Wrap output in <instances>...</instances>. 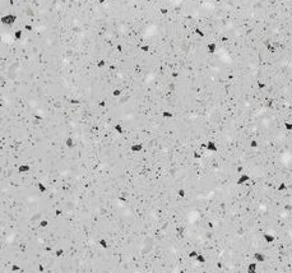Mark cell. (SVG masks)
<instances>
[{"label": "cell", "mask_w": 292, "mask_h": 273, "mask_svg": "<svg viewBox=\"0 0 292 273\" xmlns=\"http://www.w3.org/2000/svg\"><path fill=\"white\" fill-rule=\"evenodd\" d=\"M113 132L119 135H123L124 133H125V129H124L123 124H120V123H115V124H113Z\"/></svg>", "instance_id": "cell-14"}, {"label": "cell", "mask_w": 292, "mask_h": 273, "mask_svg": "<svg viewBox=\"0 0 292 273\" xmlns=\"http://www.w3.org/2000/svg\"><path fill=\"white\" fill-rule=\"evenodd\" d=\"M18 22V15L14 13H5L0 15V23L5 27H13V26Z\"/></svg>", "instance_id": "cell-3"}, {"label": "cell", "mask_w": 292, "mask_h": 273, "mask_svg": "<svg viewBox=\"0 0 292 273\" xmlns=\"http://www.w3.org/2000/svg\"><path fill=\"white\" fill-rule=\"evenodd\" d=\"M250 180H251L250 174H247V172H241L239 176H237V179H236V185H245V184H247Z\"/></svg>", "instance_id": "cell-5"}, {"label": "cell", "mask_w": 292, "mask_h": 273, "mask_svg": "<svg viewBox=\"0 0 292 273\" xmlns=\"http://www.w3.org/2000/svg\"><path fill=\"white\" fill-rule=\"evenodd\" d=\"M176 273H186V272H185V269H182V268H181V269H179V271H177Z\"/></svg>", "instance_id": "cell-34"}, {"label": "cell", "mask_w": 292, "mask_h": 273, "mask_svg": "<svg viewBox=\"0 0 292 273\" xmlns=\"http://www.w3.org/2000/svg\"><path fill=\"white\" fill-rule=\"evenodd\" d=\"M65 254V249L64 248H57L54 250V255H55V258H61V256Z\"/></svg>", "instance_id": "cell-28"}, {"label": "cell", "mask_w": 292, "mask_h": 273, "mask_svg": "<svg viewBox=\"0 0 292 273\" xmlns=\"http://www.w3.org/2000/svg\"><path fill=\"white\" fill-rule=\"evenodd\" d=\"M246 271H258V263L256 262H249L247 265H246Z\"/></svg>", "instance_id": "cell-26"}, {"label": "cell", "mask_w": 292, "mask_h": 273, "mask_svg": "<svg viewBox=\"0 0 292 273\" xmlns=\"http://www.w3.org/2000/svg\"><path fill=\"white\" fill-rule=\"evenodd\" d=\"M212 273H219V272H212Z\"/></svg>", "instance_id": "cell-37"}, {"label": "cell", "mask_w": 292, "mask_h": 273, "mask_svg": "<svg viewBox=\"0 0 292 273\" xmlns=\"http://www.w3.org/2000/svg\"><path fill=\"white\" fill-rule=\"evenodd\" d=\"M64 146H65L68 149H74L77 147V142H75V138L72 135H68L64 141Z\"/></svg>", "instance_id": "cell-10"}, {"label": "cell", "mask_w": 292, "mask_h": 273, "mask_svg": "<svg viewBox=\"0 0 292 273\" xmlns=\"http://www.w3.org/2000/svg\"><path fill=\"white\" fill-rule=\"evenodd\" d=\"M246 273H259L258 271H246Z\"/></svg>", "instance_id": "cell-35"}, {"label": "cell", "mask_w": 292, "mask_h": 273, "mask_svg": "<svg viewBox=\"0 0 292 273\" xmlns=\"http://www.w3.org/2000/svg\"><path fill=\"white\" fill-rule=\"evenodd\" d=\"M262 239H263V241L266 243V244H272V243L274 241V240H275V235L272 234V232L266 231V232H263Z\"/></svg>", "instance_id": "cell-11"}, {"label": "cell", "mask_w": 292, "mask_h": 273, "mask_svg": "<svg viewBox=\"0 0 292 273\" xmlns=\"http://www.w3.org/2000/svg\"><path fill=\"white\" fill-rule=\"evenodd\" d=\"M107 64H109V61H107L106 59H98V60L96 61V68L97 69H105L107 67Z\"/></svg>", "instance_id": "cell-18"}, {"label": "cell", "mask_w": 292, "mask_h": 273, "mask_svg": "<svg viewBox=\"0 0 292 273\" xmlns=\"http://www.w3.org/2000/svg\"><path fill=\"white\" fill-rule=\"evenodd\" d=\"M17 170H18V172L20 175H27V174H30L31 171H32V166L28 162H22V163L18 165V169Z\"/></svg>", "instance_id": "cell-7"}, {"label": "cell", "mask_w": 292, "mask_h": 273, "mask_svg": "<svg viewBox=\"0 0 292 273\" xmlns=\"http://www.w3.org/2000/svg\"><path fill=\"white\" fill-rule=\"evenodd\" d=\"M139 51L143 52V54H148V52L151 51V45L148 44H142L139 45Z\"/></svg>", "instance_id": "cell-25"}, {"label": "cell", "mask_w": 292, "mask_h": 273, "mask_svg": "<svg viewBox=\"0 0 292 273\" xmlns=\"http://www.w3.org/2000/svg\"><path fill=\"white\" fill-rule=\"evenodd\" d=\"M282 125H283V129H284L286 132H292V121H290V120H284Z\"/></svg>", "instance_id": "cell-30"}, {"label": "cell", "mask_w": 292, "mask_h": 273, "mask_svg": "<svg viewBox=\"0 0 292 273\" xmlns=\"http://www.w3.org/2000/svg\"><path fill=\"white\" fill-rule=\"evenodd\" d=\"M144 149V144L142 142H134L129 146V151L132 153H140Z\"/></svg>", "instance_id": "cell-8"}, {"label": "cell", "mask_w": 292, "mask_h": 273, "mask_svg": "<svg viewBox=\"0 0 292 273\" xmlns=\"http://www.w3.org/2000/svg\"><path fill=\"white\" fill-rule=\"evenodd\" d=\"M198 255V251L195 250V249H191V250H189V253H188V258L189 259H195V256Z\"/></svg>", "instance_id": "cell-32"}, {"label": "cell", "mask_w": 292, "mask_h": 273, "mask_svg": "<svg viewBox=\"0 0 292 273\" xmlns=\"http://www.w3.org/2000/svg\"><path fill=\"white\" fill-rule=\"evenodd\" d=\"M266 143H272V144H279V146H283L284 148H287L288 151L292 153V144H291L288 141H286V139H279V138H266V139H262V141L259 142V147H260V144H266ZM219 148H222V149H228V151H230V149H235V151H237L239 153H241L242 160L245 158L246 149H245V148H242V147H240V146H237V144H231V146H226V144H221V146H218V149H219ZM180 149H185V151H190V152H193V149H191L190 147H188V146H182V144H175V146H170V147L161 148V149H158V151H156V152L152 154V157H151V161H152V163L156 166V169H158V166H157V160H158L160 157L165 156V154L172 153V152H175V151H180ZM255 152H256V149H255V151H254V152L250 154V156H249V157H251V156H253V154L255 153ZM249 157H247V158H249ZM247 158H246V160H247ZM246 160H245V161H246ZM245 161H244V163H245ZM143 165H151V163H148L147 161H144V160H140V161L138 162V165H137V167H135V170H134V172H133V175H132L130 180L128 181L126 188L124 189V193H125V195H129L128 193H126V191H128V188H129V186H130L132 181H133V179H134V176L137 175V172L139 171V169L142 167ZM241 165H242V162H241ZM151 166H152V165H151ZM154 166H153V167H154ZM244 167H245V166H244ZM161 172H162V171H161ZM165 175H166V174H165ZM167 178H169V176H167ZM291 189H292V183L290 184V190H291ZM291 191H292V190H291ZM128 198H129V197H128ZM133 198H135V197H133ZM137 199H138V198H137ZM125 204H126V203H125ZM125 204H119V206H117L116 215H117L119 221H120V222H121V223H123L125 227H128L123 222V219H121V212H123V208H124V206H125ZM128 228H129V227H128ZM129 230H132V228H129ZM132 231H133V230H132ZM133 232H134V231H133ZM135 234H137V232H135ZM138 235H139V234H138ZM140 236H142V235H140ZM143 237H145V236H143ZM147 239H148V237H147ZM149 240H151V239H149ZM161 245H162V244H161ZM163 246H165V245H163ZM185 254H186V253H185Z\"/></svg>", "instance_id": "cell-2"}, {"label": "cell", "mask_w": 292, "mask_h": 273, "mask_svg": "<svg viewBox=\"0 0 292 273\" xmlns=\"http://www.w3.org/2000/svg\"><path fill=\"white\" fill-rule=\"evenodd\" d=\"M249 148L250 149H258L259 148V141L256 138L250 139V142H249Z\"/></svg>", "instance_id": "cell-24"}, {"label": "cell", "mask_w": 292, "mask_h": 273, "mask_svg": "<svg viewBox=\"0 0 292 273\" xmlns=\"http://www.w3.org/2000/svg\"><path fill=\"white\" fill-rule=\"evenodd\" d=\"M23 35H24L23 27H18V28H15L14 32H13V39L15 41H20V40L23 39Z\"/></svg>", "instance_id": "cell-12"}, {"label": "cell", "mask_w": 292, "mask_h": 273, "mask_svg": "<svg viewBox=\"0 0 292 273\" xmlns=\"http://www.w3.org/2000/svg\"><path fill=\"white\" fill-rule=\"evenodd\" d=\"M123 93H124L123 88H119V87L113 88V89L111 91V96H112L113 98H119V97H121V96H123Z\"/></svg>", "instance_id": "cell-17"}, {"label": "cell", "mask_w": 292, "mask_h": 273, "mask_svg": "<svg viewBox=\"0 0 292 273\" xmlns=\"http://www.w3.org/2000/svg\"><path fill=\"white\" fill-rule=\"evenodd\" d=\"M290 63H291V65H292V54L290 55Z\"/></svg>", "instance_id": "cell-36"}, {"label": "cell", "mask_w": 292, "mask_h": 273, "mask_svg": "<svg viewBox=\"0 0 292 273\" xmlns=\"http://www.w3.org/2000/svg\"><path fill=\"white\" fill-rule=\"evenodd\" d=\"M205 151L209 152V153H216L218 151V144L216 143V141H213V139H208V141L205 142Z\"/></svg>", "instance_id": "cell-6"}, {"label": "cell", "mask_w": 292, "mask_h": 273, "mask_svg": "<svg viewBox=\"0 0 292 273\" xmlns=\"http://www.w3.org/2000/svg\"><path fill=\"white\" fill-rule=\"evenodd\" d=\"M205 149H202V152H204ZM262 153H275V154H279V156H282L283 158H286L288 161V163L292 166V153L288 151L287 148H284L283 146H279V144H272V143H266V144H260V147H259L258 149H256V152L253 154L251 157H249L246 161H245V163H244V166L246 167V165L250 162V161H253L254 158H256L258 156H260ZM213 154H221V156H226V157H234V158H236L237 161L240 162V165H241V162H242V156H241V153H239L237 151H235V149H222V148H219L217 152L216 153H213ZM184 157H191V152L190 151H185V149H180V151H175V152H172V153H169V154H165V156H162V157H160L158 160H157V166H158V169H156V167H153V166H151V165H143L142 167L139 169V171L137 172V175L134 176V179H133V181H132V184H130V186L128 188V194L129 195H132V197H129L128 198V203L125 206H124V208H123V212H121V219H123V222L126 225V226L129 227V228H132L130 227V225H129V222H128V213H129V209H130V203L133 202V200H139V199H137V197L135 198H133L134 195H133V190H134V188H135V185H137V183H138V180L142 178V176L147 172V171H149V170H158L160 172L162 171V174H166V171H165V167L167 165H170L171 162H175V161H177V160H181V158H184ZM245 172H246V170H245ZM167 175V174H166ZM169 176V175H167ZM291 178H292V175H291ZM290 178V179H291ZM169 179H171L170 176H169ZM172 180V179H171ZM174 181V180H172ZM287 183V181H286ZM175 184V183H174ZM176 185V184H175ZM177 186V185H176ZM292 190V189H291ZM292 200V199H291ZM139 202H142V200H139ZM143 203V202H142ZM145 204V203H144ZM149 207V206H148ZM134 232H137L135 231L134 228H132ZM137 234H139V232H137ZM139 235H142V234H139ZM142 236H144V235H142ZM147 237V236H145ZM149 239V237H148ZM151 240H153V239H151ZM153 241H156V240H153ZM156 243H158V241H156ZM158 244H161V243H158ZM163 245V244H162ZM166 246V245H165ZM169 248V246H167ZM174 250V249H172ZM176 251V250H175ZM180 253V251H179Z\"/></svg>", "instance_id": "cell-1"}, {"label": "cell", "mask_w": 292, "mask_h": 273, "mask_svg": "<svg viewBox=\"0 0 292 273\" xmlns=\"http://www.w3.org/2000/svg\"><path fill=\"white\" fill-rule=\"evenodd\" d=\"M195 262H198L199 264H204L207 263V258H205V255L203 253H198V255L195 256V259H194Z\"/></svg>", "instance_id": "cell-23"}, {"label": "cell", "mask_w": 292, "mask_h": 273, "mask_svg": "<svg viewBox=\"0 0 292 273\" xmlns=\"http://www.w3.org/2000/svg\"><path fill=\"white\" fill-rule=\"evenodd\" d=\"M144 64H147V65H149V64H148V61H147V59H145V56H143L142 59H140V65H139V74H140V69H142V67L144 65ZM149 67H151V65H149ZM156 74H157V73H156ZM175 82H176V81H175ZM176 85H177V83H176ZM177 88H179V89H181V88L179 87V85H177ZM181 91H182V89H181ZM182 92H184V91H182ZM184 93H185V92H184ZM185 95H186V93H185ZM188 98H189V97H188ZM189 100H190V98H189ZM152 101H153V100H152ZM191 104H193V102H191ZM194 107H195V106H194ZM199 115H200V114H199ZM200 117H202V116H200ZM203 124H204V123H203Z\"/></svg>", "instance_id": "cell-21"}, {"label": "cell", "mask_w": 292, "mask_h": 273, "mask_svg": "<svg viewBox=\"0 0 292 273\" xmlns=\"http://www.w3.org/2000/svg\"><path fill=\"white\" fill-rule=\"evenodd\" d=\"M253 260L256 262V263H264V262L267 260V255L266 253H263V251H254L253 253Z\"/></svg>", "instance_id": "cell-9"}, {"label": "cell", "mask_w": 292, "mask_h": 273, "mask_svg": "<svg viewBox=\"0 0 292 273\" xmlns=\"http://www.w3.org/2000/svg\"><path fill=\"white\" fill-rule=\"evenodd\" d=\"M158 13H160L161 17H167V15H169V13H170V9L167 8V7H160L158 8Z\"/></svg>", "instance_id": "cell-27"}, {"label": "cell", "mask_w": 292, "mask_h": 273, "mask_svg": "<svg viewBox=\"0 0 292 273\" xmlns=\"http://www.w3.org/2000/svg\"><path fill=\"white\" fill-rule=\"evenodd\" d=\"M176 194H177V197L179 198H185L186 197V190L184 189V188H177V190H176Z\"/></svg>", "instance_id": "cell-31"}, {"label": "cell", "mask_w": 292, "mask_h": 273, "mask_svg": "<svg viewBox=\"0 0 292 273\" xmlns=\"http://www.w3.org/2000/svg\"><path fill=\"white\" fill-rule=\"evenodd\" d=\"M277 190L281 191V193H284L288 190V184L286 183V181H281V183L277 185Z\"/></svg>", "instance_id": "cell-22"}, {"label": "cell", "mask_w": 292, "mask_h": 273, "mask_svg": "<svg viewBox=\"0 0 292 273\" xmlns=\"http://www.w3.org/2000/svg\"><path fill=\"white\" fill-rule=\"evenodd\" d=\"M36 186H37V190H39L41 194H46V193L50 190V189H48V185L46 183H44V181H37Z\"/></svg>", "instance_id": "cell-13"}, {"label": "cell", "mask_w": 292, "mask_h": 273, "mask_svg": "<svg viewBox=\"0 0 292 273\" xmlns=\"http://www.w3.org/2000/svg\"><path fill=\"white\" fill-rule=\"evenodd\" d=\"M48 226H50V219H47V218H42V219H40V222H39V227H40V228H42V230H47Z\"/></svg>", "instance_id": "cell-20"}, {"label": "cell", "mask_w": 292, "mask_h": 273, "mask_svg": "<svg viewBox=\"0 0 292 273\" xmlns=\"http://www.w3.org/2000/svg\"><path fill=\"white\" fill-rule=\"evenodd\" d=\"M194 31V33H195L198 37H199V39H203V40H205V39H207V33H205V32L202 29V28H199V27H195V28H194L193 29Z\"/></svg>", "instance_id": "cell-19"}, {"label": "cell", "mask_w": 292, "mask_h": 273, "mask_svg": "<svg viewBox=\"0 0 292 273\" xmlns=\"http://www.w3.org/2000/svg\"><path fill=\"white\" fill-rule=\"evenodd\" d=\"M20 269H22V265H20L19 263H12V264H10V271H12L13 273H18V272H20Z\"/></svg>", "instance_id": "cell-29"}, {"label": "cell", "mask_w": 292, "mask_h": 273, "mask_svg": "<svg viewBox=\"0 0 292 273\" xmlns=\"http://www.w3.org/2000/svg\"><path fill=\"white\" fill-rule=\"evenodd\" d=\"M97 244H98L100 248H101V249H104V250H107V249L110 248V244H109V241H107V239H105V237L98 239Z\"/></svg>", "instance_id": "cell-15"}, {"label": "cell", "mask_w": 292, "mask_h": 273, "mask_svg": "<svg viewBox=\"0 0 292 273\" xmlns=\"http://www.w3.org/2000/svg\"><path fill=\"white\" fill-rule=\"evenodd\" d=\"M218 49H219V44L216 41H208L207 46H205V50H207L209 55H214L218 51Z\"/></svg>", "instance_id": "cell-4"}, {"label": "cell", "mask_w": 292, "mask_h": 273, "mask_svg": "<svg viewBox=\"0 0 292 273\" xmlns=\"http://www.w3.org/2000/svg\"><path fill=\"white\" fill-rule=\"evenodd\" d=\"M160 115H161L162 119L169 120V119H172V117H174V112L170 111V110H162Z\"/></svg>", "instance_id": "cell-16"}, {"label": "cell", "mask_w": 292, "mask_h": 273, "mask_svg": "<svg viewBox=\"0 0 292 273\" xmlns=\"http://www.w3.org/2000/svg\"><path fill=\"white\" fill-rule=\"evenodd\" d=\"M23 31L24 32H32V31H33V26H32L31 23H26L23 26Z\"/></svg>", "instance_id": "cell-33"}]
</instances>
